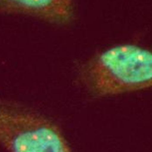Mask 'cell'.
<instances>
[{"instance_id":"obj_1","label":"cell","mask_w":152,"mask_h":152,"mask_svg":"<svg viewBox=\"0 0 152 152\" xmlns=\"http://www.w3.org/2000/svg\"><path fill=\"white\" fill-rule=\"evenodd\" d=\"M83 87L96 96H108L152 88V52L122 44L101 52L80 73Z\"/></svg>"},{"instance_id":"obj_2","label":"cell","mask_w":152,"mask_h":152,"mask_svg":"<svg viewBox=\"0 0 152 152\" xmlns=\"http://www.w3.org/2000/svg\"><path fill=\"white\" fill-rule=\"evenodd\" d=\"M0 144L8 152H72L56 124L4 99H0Z\"/></svg>"},{"instance_id":"obj_3","label":"cell","mask_w":152,"mask_h":152,"mask_svg":"<svg viewBox=\"0 0 152 152\" xmlns=\"http://www.w3.org/2000/svg\"><path fill=\"white\" fill-rule=\"evenodd\" d=\"M0 12L35 17L63 25L74 15L72 0H0Z\"/></svg>"}]
</instances>
